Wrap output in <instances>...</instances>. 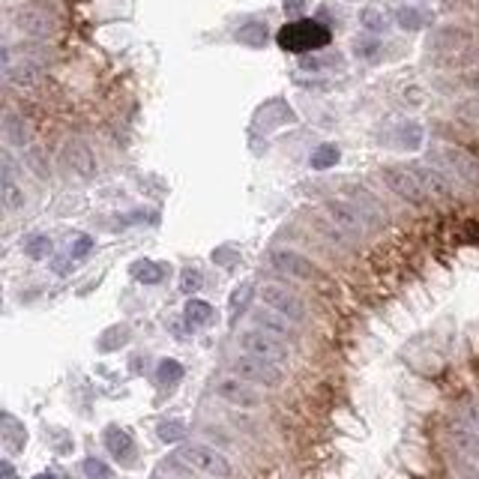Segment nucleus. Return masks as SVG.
Wrapping results in <instances>:
<instances>
[{
	"instance_id": "f257e3e1",
	"label": "nucleus",
	"mask_w": 479,
	"mask_h": 479,
	"mask_svg": "<svg viewBox=\"0 0 479 479\" xmlns=\"http://www.w3.org/2000/svg\"><path fill=\"white\" fill-rule=\"evenodd\" d=\"M428 165H434L437 171H443V174L458 186H467V189L479 186V162L470 153L458 150V147L434 144L432 153H428Z\"/></svg>"
},
{
	"instance_id": "f03ea898",
	"label": "nucleus",
	"mask_w": 479,
	"mask_h": 479,
	"mask_svg": "<svg viewBox=\"0 0 479 479\" xmlns=\"http://www.w3.org/2000/svg\"><path fill=\"white\" fill-rule=\"evenodd\" d=\"M279 48L285 51H294V54H315L320 48L329 45V27H324L320 21H309V19H300V21H291L279 30L276 36Z\"/></svg>"
},
{
	"instance_id": "7ed1b4c3",
	"label": "nucleus",
	"mask_w": 479,
	"mask_h": 479,
	"mask_svg": "<svg viewBox=\"0 0 479 479\" xmlns=\"http://www.w3.org/2000/svg\"><path fill=\"white\" fill-rule=\"evenodd\" d=\"M174 461L177 465H186L189 470H198V474H207V476H216V479H231V461L222 456V452L210 449V447H201V443H189V447H180L174 452Z\"/></svg>"
},
{
	"instance_id": "20e7f679",
	"label": "nucleus",
	"mask_w": 479,
	"mask_h": 479,
	"mask_svg": "<svg viewBox=\"0 0 479 479\" xmlns=\"http://www.w3.org/2000/svg\"><path fill=\"white\" fill-rule=\"evenodd\" d=\"M231 375L243 377V381L252 386H264V390H276V386L285 384V375L276 362L249 357V353H240V357L231 360Z\"/></svg>"
},
{
	"instance_id": "39448f33",
	"label": "nucleus",
	"mask_w": 479,
	"mask_h": 479,
	"mask_svg": "<svg viewBox=\"0 0 479 479\" xmlns=\"http://www.w3.org/2000/svg\"><path fill=\"white\" fill-rule=\"evenodd\" d=\"M237 344H240V351L249 353V357H258V360L276 362V366L291 357V351H288L285 338L270 336V333H264V329H258V327L243 329V333L237 336Z\"/></svg>"
},
{
	"instance_id": "423d86ee",
	"label": "nucleus",
	"mask_w": 479,
	"mask_h": 479,
	"mask_svg": "<svg viewBox=\"0 0 479 479\" xmlns=\"http://www.w3.org/2000/svg\"><path fill=\"white\" fill-rule=\"evenodd\" d=\"M12 24L19 27L24 36L45 39L57 30V12L48 3H24L12 12Z\"/></svg>"
},
{
	"instance_id": "0eeeda50",
	"label": "nucleus",
	"mask_w": 479,
	"mask_h": 479,
	"mask_svg": "<svg viewBox=\"0 0 479 479\" xmlns=\"http://www.w3.org/2000/svg\"><path fill=\"white\" fill-rule=\"evenodd\" d=\"M320 216H324L329 225L338 228L344 237H362L369 231L371 222L362 216L357 204H348V201H336V198H329V201H324V207H320Z\"/></svg>"
},
{
	"instance_id": "6e6552de",
	"label": "nucleus",
	"mask_w": 479,
	"mask_h": 479,
	"mask_svg": "<svg viewBox=\"0 0 479 479\" xmlns=\"http://www.w3.org/2000/svg\"><path fill=\"white\" fill-rule=\"evenodd\" d=\"M258 296L261 303L267 305V309L279 312V315H285L288 320H294V324H300V320H305V303L300 300L296 294H291L285 285L279 282H267L258 288Z\"/></svg>"
},
{
	"instance_id": "1a4fd4ad",
	"label": "nucleus",
	"mask_w": 479,
	"mask_h": 479,
	"mask_svg": "<svg viewBox=\"0 0 479 479\" xmlns=\"http://www.w3.org/2000/svg\"><path fill=\"white\" fill-rule=\"evenodd\" d=\"M381 177H384V183L390 186L399 198H404L408 204H417V207L428 204V192H425L423 186H419V180L410 174L408 165H384V168H381Z\"/></svg>"
},
{
	"instance_id": "9d476101",
	"label": "nucleus",
	"mask_w": 479,
	"mask_h": 479,
	"mask_svg": "<svg viewBox=\"0 0 479 479\" xmlns=\"http://www.w3.org/2000/svg\"><path fill=\"white\" fill-rule=\"evenodd\" d=\"M270 267L279 270L288 279H300V282H312V279H320V270L312 264L309 258L296 255L291 249H272L270 252Z\"/></svg>"
},
{
	"instance_id": "9b49d317",
	"label": "nucleus",
	"mask_w": 479,
	"mask_h": 479,
	"mask_svg": "<svg viewBox=\"0 0 479 479\" xmlns=\"http://www.w3.org/2000/svg\"><path fill=\"white\" fill-rule=\"evenodd\" d=\"M216 395L222 401L234 404V408H258L261 404V395L255 390L252 384H246L243 377L237 375H225L216 381Z\"/></svg>"
},
{
	"instance_id": "f8f14e48",
	"label": "nucleus",
	"mask_w": 479,
	"mask_h": 479,
	"mask_svg": "<svg viewBox=\"0 0 479 479\" xmlns=\"http://www.w3.org/2000/svg\"><path fill=\"white\" fill-rule=\"evenodd\" d=\"M410 174H414L419 180V186L428 192V198H452V192H456V183L443 174V171H437L434 165L428 162H410L408 165Z\"/></svg>"
},
{
	"instance_id": "ddd939ff",
	"label": "nucleus",
	"mask_w": 479,
	"mask_h": 479,
	"mask_svg": "<svg viewBox=\"0 0 479 479\" xmlns=\"http://www.w3.org/2000/svg\"><path fill=\"white\" fill-rule=\"evenodd\" d=\"M63 159L78 177L90 180L96 174V156H93V150H90L84 141H78V138H69V141L63 144Z\"/></svg>"
},
{
	"instance_id": "4468645a",
	"label": "nucleus",
	"mask_w": 479,
	"mask_h": 479,
	"mask_svg": "<svg viewBox=\"0 0 479 479\" xmlns=\"http://www.w3.org/2000/svg\"><path fill=\"white\" fill-rule=\"evenodd\" d=\"M3 75L15 87H30V84H36V81H39V63L27 60V57H21V60L15 63L12 60V48H3Z\"/></svg>"
},
{
	"instance_id": "2eb2a0df",
	"label": "nucleus",
	"mask_w": 479,
	"mask_h": 479,
	"mask_svg": "<svg viewBox=\"0 0 479 479\" xmlns=\"http://www.w3.org/2000/svg\"><path fill=\"white\" fill-rule=\"evenodd\" d=\"M3 159V174H0V195H3V207L10 213H19L24 204H27V198H24V189L15 183V165H12V156L3 153L0 156Z\"/></svg>"
},
{
	"instance_id": "dca6fc26",
	"label": "nucleus",
	"mask_w": 479,
	"mask_h": 479,
	"mask_svg": "<svg viewBox=\"0 0 479 479\" xmlns=\"http://www.w3.org/2000/svg\"><path fill=\"white\" fill-rule=\"evenodd\" d=\"M252 324L264 329V333L270 336H279V338H296V329L291 327L294 320H288L285 315H279V312L267 309V305H258V309L252 312Z\"/></svg>"
},
{
	"instance_id": "f3484780",
	"label": "nucleus",
	"mask_w": 479,
	"mask_h": 479,
	"mask_svg": "<svg viewBox=\"0 0 479 479\" xmlns=\"http://www.w3.org/2000/svg\"><path fill=\"white\" fill-rule=\"evenodd\" d=\"M449 437H452V447H456V452L461 458L479 465V434L476 432H470L465 423H452L449 425Z\"/></svg>"
},
{
	"instance_id": "a211bd4d",
	"label": "nucleus",
	"mask_w": 479,
	"mask_h": 479,
	"mask_svg": "<svg viewBox=\"0 0 479 479\" xmlns=\"http://www.w3.org/2000/svg\"><path fill=\"white\" fill-rule=\"evenodd\" d=\"M105 447H108L111 456L117 461H123V465H129V461L135 458V443H132V437L117 425L105 428Z\"/></svg>"
},
{
	"instance_id": "6ab92c4d",
	"label": "nucleus",
	"mask_w": 479,
	"mask_h": 479,
	"mask_svg": "<svg viewBox=\"0 0 479 479\" xmlns=\"http://www.w3.org/2000/svg\"><path fill=\"white\" fill-rule=\"evenodd\" d=\"M3 138H6V144H12V147H27L30 144V129H27V123H24L21 114H15V111L3 114Z\"/></svg>"
},
{
	"instance_id": "aec40b11",
	"label": "nucleus",
	"mask_w": 479,
	"mask_h": 479,
	"mask_svg": "<svg viewBox=\"0 0 479 479\" xmlns=\"http://www.w3.org/2000/svg\"><path fill=\"white\" fill-rule=\"evenodd\" d=\"M24 443H27V432H24V425L15 419L12 414H3V447L10 456L24 449Z\"/></svg>"
},
{
	"instance_id": "412c9836",
	"label": "nucleus",
	"mask_w": 479,
	"mask_h": 479,
	"mask_svg": "<svg viewBox=\"0 0 479 479\" xmlns=\"http://www.w3.org/2000/svg\"><path fill=\"white\" fill-rule=\"evenodd\" d=\"M395 147H404V150H417L423 144V126L417 120H404L395 126Z\"/></svg>"
},
{
	"instance_id": "4be33fe9",
	"label": "nucleus",
	"mask_w": 479,
	"mask_h": 479,
	"mask_svg": "<svg viewBox=\"0 0 479 479\" xmlns=\"http://www.w3.org/2000/svg\"><path fill=\"white\" fill-rule=\"evenodd\" d=\"M129 276L141 285H159L165 279V267L162 264H153V261H135L129 267Z\"/></svg>"
},
{
	"instance_id": "5701e85b",
	"label": "nucleus",
	"mask_w": 479,
	"mask_h": 479,
	"mask_svg": "<svg viewBox=\"0 0 479 479\" xmlns=\"http://www.w3.org/2000/svg\"><path fill=\"white\" fill-rule=\"evenodd\" d=\"M210 318H213V305L207 300H198V296H192V300L186 303V324L189 327H204Z\"/></svg>"
},
{
	"instance_id": "b1692460",
	"label": "nucleus",
	"mask_w": 479,
	"mask_h": 479,
	"mask_svg": "<svg viewBox=\"0 0 479 479\" xmlns=\"http://www.w3.org/2000/svg\"><path fill=\"white\" fill-rule=\"evenodd\" d=\"M21 249H24V255H30L33 261H43L51 255V240H48V234H27Z\"/></svg>"
},
{
	"instance_id": "393cba45",
	"label": "nucleus",
	"mask_w": 479,
	"mask_h": 479,
	"mask_svg": "<svg viewBox=\"0 0 479 479\" xmlns=\"http://www.w3.org/2000/svg\"><path fill=\"white\" fill-rule=\"evenodd\" d=\"M237 43H243V45H249V48H264V43H267V27L258 24V21L246 24V27L237 30Z\"/></svg>"
},
{
	"instance_id": "a878e982",
	"label": "nucleus",
	"mask_w": 479,
	"mask_h": 479,
	"mask_svg": "<svg viewBox=\"0 0 479 479\" xmlns=\"http://www.w3.org/2000/svg\"><path fill=\"white\" fill-rule=\"evenodd\" d=\"M342 63H344L342 54H327V57H320V54H303L300 57V69L303 72H320V69H327V66H342Z\"/></svg>"
},
{
	"instance_id": "bb28decb",
	"label": "nucleus",
	"mask_w": 479,
	"mask_h": 479,
	"mask_svg": "<svg viewBox=\"0 0 479 479\" xmlns=\"http://www.w3.org/2000/svg\"><path fill=\"white\" fill-rule=\"evenodd\" d=\"M338 156H342V153H338L336 144H320L318 150L312 153L309 162H312V168H315V171H327V168H333V165L338 162Z\"/></svg>"
},
{
	"instance_id": "cd10ccee",
	"label": "nucleus",
	"mask_w": 479,
	"mask_h": 479,
	"mask_svg": "<svg viewBox=\"0 0 479 479\" xmlns=\"http://www.w3.org/2000/svg\"><path fill=\"white\" fill-rule=\"evenodd\" d=\"M24 162H27V168H30L39 180H48V177H51V165L45 162V153L39 150V147H27V153H24Z\"/></svg>"
},
{
	"instance_id": "c85d7f7f",
	"label": "nucleus",
	"mask_w": 479,
	"mask_h": 479,
	"mask_svg": "<svg viewBox=\"0 0 479 479\" xmlns=\"http://www.w3.org/2000/svg\"><path fill=\"white\" fill-rule=\"evenodd\" d=\"M180 377H183V366H180L177 360H162L159 366H156V381H159L162 386L177 384Z\"/></svg>"
},
{
	"instance_id": "c756f323",
	"label": "nucleus",
	"mask_w": 479,
	"mask_h": 479,
	"mask_svg": "<svg viewBox=\"0 0 479 479\" xmlns=\"http://www.w3.org/2000/svg\"><path fill=\"white\" fill-rule=\"evenodd\" d=\"M395 24H399L401 30H419L425 24V19L419 10H414V6H399V10H395Z\"/></svg>"
},
{
	"instance_id": "7c9ffc66",
	"label": "nucleus",
	"mask_w": 479,
	"mask_h": 479,
	"mask_svg": "<svg viewBox=\"0 0 479 479\" xmlns=\"http://www.w3.org/2000/svg\"><path fill=\"white\" fill-rule=\"evenodd\" d=\"M353 54L362 57V60H377V54H381V43L371 36H362L353 43Z\"/></svg>"
},
{
	"instance_id": "2f4dec72",
	"label": "nucleus",
	"mask_w": 479,
	"mask_h": 479,
	"mask_svg": "<svg viewBox=\"0 0 479 479\" xmlns=\"http://www.w3.org/2000/svg\"><path fill=\"white\" fill-rule=\"evenodd\" d=\"M84 476L87 479H114V474H111V467L105 465L102 458H84Z\"/></svg>"
},
{
	"instance_id": "473e14b6",
	"label": "nucleus",
	"mask_w": 479,
	"mask_h": 479,
	"mask_svg": "<svg viewBox=\"0 0 479 479\" xmlns=\"http://www.w3.org/2000/svg\"><path fill=\"white\" fill-rule=\"evenodd\" d=\"M360 24L366 27L369 33H384L386 30V19L377 10H362L360 12Z\"/></svg>"
},
{
	"instance_id": "72a5a7b5",
	"label": "nucleus",
	"mask_w": 479,
	"mask_h": 479,
	"mask_svg": "<svg viewBox=\"0 0 479 479\" xmlns=\"http://www.w3.org/2000/svg\"><path fill=\"white\" fill-rule=\"evenodd\" d=\"M159 437L165 443H177V441H183V437H186V425L174 423V419H171V423H159Z\"/></svg>"
},
{
	"instance_id": "f704fd0d",
	"label": "nucleus",
	"mask_w": 479,
	"mask_h": 479,
	"mask_svg": "<svg viewBox=\"0 0 479 479\" xmlns=\"http://www.w3.org/2000/svg\"><path fill=\"white\" fill-rule=\"evenodd\" d=\"M458 117L465 123H474V126H479V96L476 99H465V102L458 105Z\"/></svg>"
},
{
	"instance_id": "c9c22d12",
	"label": "nucleus",
	"mask_w": 479,
	"mask_h": 479,
	"mask_svg": "<svg viewBox=\"0 0 479 479\" xmlns=\"http://www.w3.org/2000/svg\"><path fill=\"white\" fill-rule=\"evenodd\" d=\"M201 285H204L201 272H198V270H183V282H180V288H183V294H195Z\"/></svg>"
},
{
	"instance_id": "e433bc0d",
	"label": "nucleus",
	"mask_w": 479,
	"mask_h": 479,
	"mask_svg": "<svg viewBox=\"0 0 479 479\" xmlns=\"http://www.w3.org/2000/svg\"><path fill=\"white\" fill-rule=\"evenodd\" d=\"M249 294H252V285H243L240 291H234V296H231V320L237 318V309H243V305H246Z\"/></svg>"
},
{
	"instance_id": "4c0bfd02",
	"label": "nucleus",
	"mask_w": 479,
	"mask_h": 479,
	"mask_svg": "<svg viewBox=\"0 0 479 479\" xmlns=\"http://www.w3.org/2000/svg\"><path fill=\"white\" fill-rule=\"evenodd\" d=\"M461 423H465L470 432L479 434V404H476V401H470L467 408H465V419H461Z\"/></svg>"
},
{
	"instance_id": "58836bf2",
	"label": "nucleus",
	"mask_w": 479,
	"mask_h": 479,
	"mask_svg": "<svg viewBox=\"0 0 479 479\" xmlns=\"http://www.w3.org/2000/svg\"><path fill=\"white\" fill-rule=\"evenodd\" d=\"M90 249H93V240H90V237H78L75 240V246H72V249H69V255H72V258H84V255L90 252Z\"/></svg>"
},
{
	"instance_id": "ea45409f",
	"label": "nucleus",
	"mask_w": 479,
	"mask_h": 479,
	"mask_svg": "<svg viewBox=\"0 0 479 479\" xmlns=\"http://www.w3.org/2000/svg\"><path fill=\"white\" fill-rule=\"evenodd\" d=\"M305 12V0H285V15L300 21V15Z\"/></svg>"
},
{
	"instance_id": "a19ab883",
	"label": "nucleus",
	"mask_w": 479,
	"mask_h": 479,
	"mask_svg": "<svg viewBox=\"0 0 479 479\" xmlns=\"http://www.w3.org/2000/svg\"><path fill=\"white\" fill-rule=\"evenodd\" d=\"M458 474L465 476V479H479L476 467H474V461H467V458H461V461H458Z\"/></svg>"
},
{
	"instance_id": "79ce46f5",
	"label": "nucleus",
	"mask_w": 479,
	"mask_h": 479,
	"mask_svg": "<svg viewBox=\"0 0 479 479\" xmlns=\"http://www.w3.org/2000/svg\"><path fill=\"white\" fill-rule=\"evenodd\" d=\"M0 476H3V479H19V476H15V467L10 465V461H3V465H0Z\"/></svg>"
},
{
	"instance_id": "37998d69",
	"label": "nucleus",
	"mask_w": 479,
	"mask_h": 479,
	"mask_svg": "<svg viewBox=\"0 0 479 479\" xmlns=\"http://www.w3.org/2000/svg\"><path fill=\"white\" fill-rule=\"evenodd\" d=\"M33 479H57L54 474H39V476H33Z\"/></svg>"
}]
</instances>
